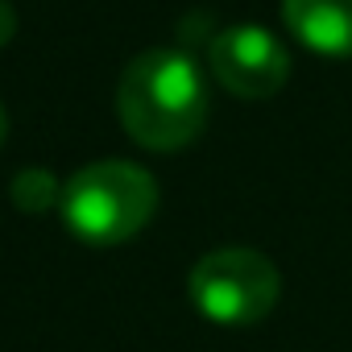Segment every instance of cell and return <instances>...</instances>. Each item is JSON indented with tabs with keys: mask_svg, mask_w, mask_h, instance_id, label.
<instances>
[{
	"mask_svg": "<svg viewBox=\"0 0 352 352\" xmlns=\"http://www.w3.org/2000/svg\"><path fill=\"white\" fill-rule=\"evenodd\" d=\"M187 290L195 311L208 315L212 323L245 327L265 319L278 307L282 278H278V265L257 249H216L195 261Z\"/></svg>",
	"mask_w": 352,
	"mask_h": 352,
	"instance_id": "3957f363",
	"label": "cell"
},
{
	"mask_svg": "<svg viewBox=\"0 0 352 352\" xmlns=\"http://www.w3.org/2000/svg\"><path fill=\"white\" fill-rule=\"evenodd\" d=\"M63 220L87 245H120L157 212L153 174L133 162H91L63 187Z\"/></svg>",
	"mask_w": 352,
	"mask_h": 352,
	"instance_id": "7a4b0ae2",
	"label": "cell"
},
{
	"mask_svg": "<svg viewBox=\"0 0 352 352\" xmlns=\"http://www.w3.org/2000/svg\"><path fill=\"white\" fill-rule=\"evenodd\" d=\"M212 75L241 100H270L290 79L286 46L261 25H228L208 46Z\"/></svg>",
	"mask_w": 352,
	"mask_h": 352,
	"instance_id": "277c9868",
	"label": "cell"
},
{
	"mask_svg": "<svg viewBox=\"0 0 352 352\" xmlns=\"http://www.w3.org/2000/svg\"><path fill=\"white\" fill-rule=\"evenodd\" d=\"M9 195H13V204L21 208V212H50L54 204H63V187H58V179L50 170H42V166H30V170H21L17 179H13V187H9Z\"/></svg>",
	"mask_w": 352,
	"mask_h": 352,
	"instance_id": "8992f818",
	"label": "cell"
},
{
	"mask_svg": "<svg viewBox=\"0 0 352 352\" xmlns=\"http://www.w3.org/2000/svg\"><path fill=\"white\" fill-rule=\"evenodd\" d=\"M13 34H17V13H13L9 0H0V46H5Z\"/></svg>",
	"mask_w": 352,
	"mask_h": 352,
	"instance_id": "52a82bcc",
	"label": "cell"
},
{
	"mask_svg": "<svg viewBox=\"0 0 352 352\" xmlns=\"http://www.w3.org/2000/svg\"><path fill=\"white\" fill-rule=\"evenodd\" d=\"M116 116L124 133L157 153L191 145L208 124V87L191 54L145 50L116 83Z\"/></svg>",
	"mask_w": 352,
	"mask_h": 352,
	"instance_id": "6da1fadb",
	"label": "cell"
},
{
	"mask_svg": "<svg viewBox=\"0 0 352 352\" xmlns=\"http://www.w3.org/2000/svg\"><path fill=\"white\" fill-rule=\"evenodd\" d=\"M282 17L307 50L352 58V0H282Z\"/></svg>",
	"mask_w": 352,
	"mask_h": 352,
	"instance_id": "5b68a950",
	"label": "cell"
},
{
	"mask_svg": "<svg viewBox=\"0 0 352 352\" xmlns=\"http://www.w3.org/2000/svg\"><path fill=\"white\" fill-rule=\"evenodd\" d=\"M5 133H9V116H5V108H0V141H5Z\"/></svg>",
	"mask_w": 352,
	"mask_h": 352,
	"instance_id": "ba28073f",
	"label": "cell"
}]
</instances>
